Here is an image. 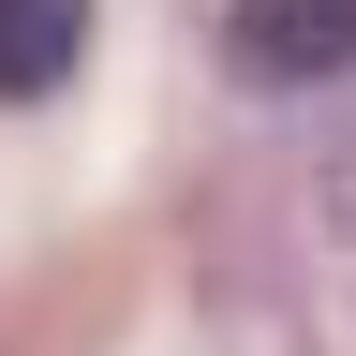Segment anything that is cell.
<instances>
[{"mask_svg": "<svg viewBox=\"0 0 356 356\" xmlns=\"http://www.w3.org/2000/svg\"><path fill=\"white\" fill-rule=\"evenodd\" d=\"M222 60L252 89H327L356 74V0H222Z\"/></svg>", "mask_w": 356, "mask_h": 356, "instance_id": "6da1fadb", "label": "cell"}, {"mask_svg": "<svg viewBox=\"0 0 356 356\" xmlns=\"http://www.w3.org/2000/svg\"><path fill=\"white\" fill-rule=\"evenodd\" d=\"M89 60V0H0V104H44Z\"/></svg>", "mask_w": 356, "mask_h": 356, "instance_id": "7a4b0ae2", "label": "cell"}]
</instances>
